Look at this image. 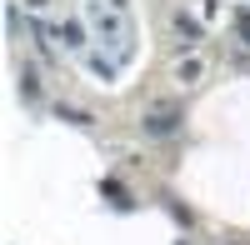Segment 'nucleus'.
Returning a JSON list of instances; mask_svg holds the SVG:
<instances>
[{
	"mask_svg": "<svg viewBox=\"0 0 250 245\" xmlns=\"http://www.w3.org/2000/svg\"><path fill=\"white\" fill-rule=\"evenodd\" d=\"M175 120H180L175 105H155L150 115H145V135H170V130H175Z\"/></svg>",
	"mask_w": 250,
	"mask_h": 245,
	"instance_id": "obj_1",
	"label": "nucleus"
},
{
	"mask_svg": "<svg viewBox=\"0 0 250 245\" xmlns=\"http://www.w3.org/2000/svg\"><path fill=\"white\" fill-rule=\"evenodd\" d=\"M180 80H185V85H195V80H200V60L190 55V60H180V70H175Z\"/></svg>",
	"mask_w": 250,
	"mask_h": 245,
	"instance_id": "obj_2",
	"label": "nucleus"
},
{
	"mask_svg": "<svg viewBox=\"0 0 250 245\" xmlns=\"http://www.w3.org/2000/svg\"><path fill=\"white\" fill-rule=\"evenodd\" d=\"M60 40H65V45H80V25H60Z\"/></svg>",
	"mask_w": 250,
	"mask_h": 245,
	"instance_id": "obj_3",
	"label": "nucleus"
}]
</instances>
